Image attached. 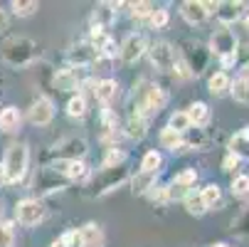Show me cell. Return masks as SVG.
<instances>
[{
    "mask_svg": "<svg viewBox=\"0 0 249 247\" xmlns=\"http://www.w3.org/2000/svg\"><path fill=\"white\" fill-rule=\"evenodd\" d=\"M27 163H30V149L25 144H13L5 151L3 158V171H5V183H18L25 178L27 173Z\"/></svg>",
    "mask_w": 249,
    "mask_h": 247,
    "instance_id": "1",
    "label": "cell"
},
{
    "mask_svg": "<svg viewBox=\"0 0 249 247\" xmlns=\"http://www.w3.org/2000/svg\"><path fill=\"white\" fill-rule=\"evenodd\" d=\"M0 186H5V171H3V163H0Z\"/></svg>",
    "mask_w": 249,
    "mask_h": 247,
    "instance_id": "40",
    "label": "cell"
},
{
    "mask_svg": "<svg viewBox=\"0 0 249 247\" xmlns=\"http://www.w3.org/2000/svg\"><path fill=\"white\" fill-rule=\"evenodd\" d=\"M20 121H22V116H20L18 107H5L3 112H0V131L13 133V131L20 129Z\"/></svg>",
    "mask_w": 249,
    "mask_h": 247,
    "instance_id": "16",
    "label": "cell"
},
{
    "mask_svg": "<svg viewBox=\"0 0 249 247\" xmlns=\"http://www.w3.org/2000/svg\"><path fill=\"white\" fill-rule=\"evenodd\" d=\"M244 22H247V27H249V15H247V20H244Z\"/></svg>",
    "mask_w": 249,
    "mask_h": 247,
    "instance_id": "44",
    "label": "cell"
},
{
    "mask_svg": "<svg viewBox=\"0 0 249 247\" xmlns=\"http://www.w3.org/2000/svg\"><path fill=\"white\" fill-rule=\"evenodd\" d=\"M146 133H148V124H146V119L131 116V119L126 121V136H128V138L141 141V138H146Z\"/></svg>",
    "mask_w": 249,
    "mask_h": 247,
    "instance_id": "24",
    "label": "cell"
},
{
    "mask_svg": "<svg viewBox=\"0 0 249 247\" xmlns=\"http://www.w3.org/2000/svg\"><path fill=\"white\" fill-rule=\"evenodd\" d=\"M106 245V235L96 223H87L79 230V247H104Z\"/></svg>",
    "mask_w": 249,
    "mask_h": 247,
    "instance_id": "12",
    "label": "cell"
},
{
    "mask_svg": "<svg viewBox=\"0 0 249 247\" xmlns=\"http://www.w3.org/2000/svg\"><path fill=\"white\" fill-rule=\"evenodd\" d=\"M207 89H210L212 96H225L230 92V77L225 72H215L210 77V82H207Z\"/></svg>",
    "mask_w": 249,
    "mask_h": 247,
    "instance_id": "22",
    "label": "cell"
},
{
    "mask_svg": "<svg viewBox=\"0 0 249 247\" xmlns=\"http://www.w3.org/2000/svg\"><path fill=\"white\" fill-rule=\"evenodd\" d=\"M87 114V99L84 94H77L67 101V116H72V119H82Z\"/></svg>",
    "mask_w": 249,
    "mask_h": 247,
    "instance_id": "27",
    "label": "cell"
},
{
    "mask_svg": "<svg viewBox=\"0 0 249 247\" xmlns=\"http://www.w3.org/2000/svg\"><path fill=\"white\" fill-rule=\"evenodd\" d=\"M116 92H119L116 79H101V82H96V87H94V94H96V99H99L101 104H109L111 99H116Z\"/></svg>",
    "mask_w": 249,
    "mask_h": 247,
    "instance_id": "19",
    "label": "cell"
},
{
    "mask_svg": "<svg viewBox=\"0 0 249 247\" xmlns=\"http://www.w3.org/2000/svg\"><path fill=\"white\" fill-rule=\"evenodd\" d=\"M5 27H8V13L0 8V30H5Z\"/></svg>",
    "mask_w": 249,
    "mask_h": 247,
    "instance_id": "39",
    "label": "cell"
},
{
    "mask_svg": "<svg viewBox=\"0 0 249 247\" xmlns=\"http://www.w3.org/2000/svg\"><path fill=\"white\" fill-rule=\"evenodd\" d=\"M247 10V3L242 0H225V3H217V20L225 22V25H232L242 18V13Z\"/></svg>",
    "mask_w": 249,
    "mask_h": 247,
    "instance_id": "9",
    "label": "cell"
},
{
    "mask_svg": "<svg viewBox=\"0 0 249 247\" xmlns=\"http://www.w3.org/2000/svg\"><path fill=\"white\" fill-rule=\"evenodd\" d=\"M230 153L237 156L239 161L249 156V126H244L239 133H234L230 138Z\"/></svg>",
    "mask_w": 249,
    "mask_h": 247,
    "instance_id": "14",
    "label": "cell"
},
{
    "mask_svg": "<svg viewBox=\"0 0 249 247\" xmlns=\"http://www.w3.org/2000/svg\"><path fill=\"white\" fill-rule=\"evenodd\" d=\"M64 175H67L69 181H87L89 178V168H87L84 161H69Z\"/></svg>",
    "mask_w": 249,
    "mask_h": 247,
    "instance_id": "25",
    "label": "cell"
},
{
    "mask_svg": "<svg viewBox=\"0 0 249 247\" xmlns=\"http://www.w3.org/2000/svg\"><path fill=\"white\" fill-rule=\"evenodd\" d=\"M37 10H40L37 0H15V3H13V13L18 18H30V15L37 13Z\"/></svg>",
    "mask_w": 249,
    "mask_h": 247,
    "instance_id": "28",
    "label": "cell"
},
{
    "mask_svg": "<svg viewBox=\"0 0 249 247\" xmlns=\"http://www.w3.org/2000/svg\"><path fill=\"white\" fill-rule=\"evenodd\" d=\"M160 146H163V149H170L173 153L180 151V146H183V133H175L173 129H163V131H160Z\"/></svg>",
    "mask_w": 249,
    "mask_h": 247,
    "instance_id": "26",
    "label": "cell"
},
{
    "mask_svg": "<svg viewBox=\"0 0 249 247\" xmlns=\"http://www.w3.org/2000/svg\"><path fill=\"white\" fill-rule=\"evenodd\" d=\"M15 242V232L10 223H0V247H13Z\"/></svg>",
    "mask_w": 249,
    "mask_h": 247,
    "instance_id": "36",
    "label": "cell"
},
{
    "mask_svg": "<svg viewBox=\"0 0 249 247\" xmlns=\"http://www.w3.org/2000/svg\"><path fill=\"white\" fill-rule=\"evenodd\" d=\"M234 64H239V67H249V42H237V50H234Z\"/></svg>",
    "mask_w": 249,
    "mask_h": 247,
    "instance_id": "35",
    "label": "cell"
},
{
    "mask_svg": "<svg viewBox=\"0 0 249 247\" xmlns=\"http://www.w3.org/2000/svg\"><path fill=\"white\" fill-rule=\"evenodd\" d=\"M188 119H190V126L195 124V126H207L210 124V107L205 101H195V104H190L188 107Z\"/></svg>",
    "mask_w": 249,
    "mask_h": 247,
    "instance_id": "17",
    "label": "cell"
},
{
    "mask_svg": "<svg viewBox=\"0 0 249 247\" xmlns=\"http://www.w3.org/2000/svg\"><path fill=\"white\" fill-rule=\"evenodd\" d=\"M160 163H163V156L158 151H148L143 156V161H141V171H143V173H158Z\"/></svg>",
    "mask_w": 249,
    "mask_h": 247,
    "instance_id": "30",
    "label": "cell"
},
{
    "mask_svg": "<svg viewBox=\"0 0 249 247\" xmlns=\"http://www.w3.org/2000/svg\"><path fill=\"white\" fill-rule=\"evenodd\" d=\"M67 57H69V62L77 64V67H89V64H94L99 59V52L89 42H79V45H74L72 50L67 52Z\"/></svg>",
    "mask_w": 249,
    "mask_h": 247,
    "instance_id": "10",
    "label": "cell"
},
{
    "mask_svg": "<svg viewBox=\"0 0 249 247\" xmlns=\"http://www.w3.org/2000/svg\"><path fill=\"white\" fill-rule=\"evenodd\" d=\"M200 198H202V203H205V210H215V208L222 205V190H220V186H215V183H207V186L200 190Z\"/></svg>",
    "mask_w": 249,
    "mask_h": 247,
    "instance_id": "18",
    "label": "cell"
},
{
    "mask_svg": "<svg viewBox=\"0 0 249 247\" xmlns=\"http://www.w3.org/2000/svg\"><path fill=\"white\" fill-rule=\"evenodd\" d=\"M0 218H3V205H0Z\"/></svg>",
    "mask_w": 249,
    "mask_h": 247,
    "instance_id": "43",
    "label": "cell"
},
{
    "mask_svg": "<svg viewBox=\"0 0 249 247\" xmlns=\"http://www.w3.org/2000/svg\"><path fill=\"white\" fill-rule=\"evenodd\" d=\"M50 247H64V242H62V240H59V237H57V240H54V242H52V245H50Z\"/></svg>",
    "mask_w": 249,
    "mask_h": 247,
    "instance_id": "41",
    "label": "cell"
},
{
    "mask_svg": "<svg viewBox=\"0 0 249 247\" xmlns=\"http://www.w3.org/2000/svg\"><path fill=\"white\" fill-rule=\"evenodd\" d=\"M131 186H133V193L136 195L151 193V188H156V173H143V171H141L138 175H133Z\"/></svg>",
    "mask_w": 249,
    "mask_h": 247,
    "instance_id": "21",
    "label": "cell"
},
{
    "mask_svg": "<svg viewBox=\"0 0 249 247\" xmlns=\"http://www.w3.org/2000/svg\"><path fill=\"white\" fill-rule=\"evenodd\" d=\"M168 10L165 8H156L153 13H151V25H153V30H163L165 25H168Z\"/></svg>",
    "mask_w": 249,
    "mask_h": 247,
    "instance_id": "34",
    "label": "cell"
},
{
    "mask_svg": "<svg viewBox=\"0 0 249 247\" xmlns=\"http://www.w3.org/2000/svg\"><path fill=\"white\" fill-rule=\"evenodd\" d=\"M156 8L151 5V3H133L131 5V15L136 18V20H143V18H151V13H153Z\"/></svg>",
    "mask_w": 249,
    "mask_h": 247,
    "instance_id": "37",
    "label": "cell"
},
{
    "mask_svg": "<svg viewBox=\"0 0 249 247\" xmlns=\"http://www.w3.org/2000/svg\"><path fill=\"white\" fill-rule=\"evenodd\" d=\"M230 94L234 96V101L249 104V75H242L234 82H230Z\"/></svg>",
    "mask_w": 249,
    "mask_h": 247,
    "instance_id": "20",
    "label": "cell"
},
{
    "mask_svg": "<svg viewBox=\"0 0 249 247\" xmlns=\"http://www.w3.org/2000/svg\"><path fill=\"white\" fill-rule=\"evenodd\" d=\"M54 84L59 92H77L79 89V77L74 69H59L54 75Z\"/></svg>",
    "mask_w": 249,
    "mask_h": 247,
    "instance_id": "15",
    "label": "cell"
},
{
    "mask_svg": "<svg viewBox=\"0 0 249 247\" xmlns=\"http://www.w3.org/2000/svg\"><path fill=\"white\" fill-rule=\"evenodd\" d=\"M15 215H18V223L20 225L32 228V225H37V223L45 220V205L40 200H35V198H25V200L18 203Z\"/></svg>",
    "mask_w": 249,
    "mask_h": 247,
    "instance_id": "4",
    "label": "cell"
},
{
    "mask_svg": "<svg viewBox=\"0 0 249 247\" xmlns=\"http://www.w3.org/2000/svg\"><path fill=\"white\" fill-rule=\"evenodd\" d=\"M168 129H173L175 133H185V131H190L193 126H190V119H188L185 112H175V114H170Z\"/></svg>",
    "mask_w": 249,
    "mask_h": 247,
    "instance_id": "29",
    "label": "cell"
},
{
    "mask_svg": "<svg viewBox=\"0 0 249 247\" xmlns=\"http://www.w3.org/2000/svg\"><path fill=\"white\" fill-rule=\"evenodd\" d=\"M124 161H126V153L121 149H111L109 153H106V158H104V168H119Z\"/></svg>",
    "mask_w": 249,
    "mask_h": 247,
    "instance_id": "33",
    "label": "cell"
},
{
    "mask_svg": "<svg viewBox=\"0 0 249 247\" xmlns=\"http://www.w3.org/2000/svg\"><path fill=\"white\" fill-rule=\"evenodd\" d=\"M234 50H237V38L232 35V30H217L212 35V52L220 57L225 69L234 64Z\"/></svg>",
    "mask_w": 249,
    "mask_h": 247,
    "instance_id": "3",
    "label": "cell"
},
{
    "mask_svg": "<svg viewBox=\"0 0 249 247\" xmlns=\"http://www.w3.org/2000/svg\"><path fill=\"white\" fill-rule=\"evenodd\" d=\"M180 15L188 25H202L207 20V10L202 5V0H185L180 5Z\"/></svg>",
    "mask_w": 249,
    "mask_h": 247,
    "instance_id": "11",
    "label": "cell"
},
{
    "mask_svg": "<svg viewBox=\"0 0 249 247\" xmlns=\"http://www.w3.org/2000/svg\"><path fill=\"white\" fill-rule=\"evenodd\" d=\"M124 181V168L119 166V173H116V168H104V173L96 178V183H99V190H96V195H101V193H109V190H114L119 183Z\"/></svg>",
    "mask_w": 249,
    "mask_h": 247,
    "instance_id": "13",
    "label": "cell"
},
{
    "mask_svg": "<svg viewBox=\"0 0 249 247\" xmlns=\"http://www.w3.org/2000/svg\"><path fill=\"white\" fill-rule=\"evenodd\" d=\"M212 247H230L227 242H217V245H212Z\"/></svg>",
    "mask_w": 249,
    "mask_h": 247,
    "instance_id": "42",
    "label": "cell"
},
{
    "mask_svg": "<svg viewBox=\"0 0 249 247\" xmlns=\"http://www.w3.org/2000/svg\"><path fill=\"white\" fill-rule=\"evenodd\" d=\"M35 57H37V45L30 38H10L3 45V59L13 67H27Z\"/></svg>",
    "mask_w": 249,
    "mask_h": 247,
    "instance_id": "2",
    "label": "cell"
},
{
    "mask_svg": "<svg viewBox=\"0 0 249 247\" xmlns=\"http://www.w3.org/2000/svg\"><path fill=\"white\" fill-rule=\"evenodd\" d=\"M52 119H54V104H52V99L40 96V99L30 107V121H32L35 126H47Z\"/></svg>",
    "mask_w": 249,
    "mask_h": 247,
    "instance_id": "8",
    "label": "cell"
},
{
    "mask_svg": "<svg viewBox=\"0 0 249 247\" xmlns=\"http://www.w3.org/2000/svg\"><path fill=\"white\" fill-rule=\"evenodd\" d=\"M230 188H232L234 198H247L249 195V175H237Z\"/></svg>",
    "mask_w": 249,
    "mask_h": 247,
    "instance_id": "32",
    "label": "cell"
},
{
    "mask_svg": "<svg viewBox=\"0 0 249 247\" xmlns=\"http://www.w3.org/2000/svg\"><path fill=\"white\" fill-rule=\"evenodd\" d=\"M148 57L153 62L156 69H160V72H175V50L168 45V42H156L151 45L148 50Z\"/></svg>",
    "mask_w": 249,
    "mask_h": 247,
    "instance_id": "5",
    "label": "cell"
},
{
    "mask_svg": "<svg viewBox=\"0 0 249 247\" xmlns=\"http://www.w3.org/2000/svg\"><path fill=\"white\" fill-rule=\"evenodd\" d=\"M143 52H146V40H143V35H138V32H131L124 40V45L119 47V55L126 64H136L143 57Z\"/></svg>",
    "mask_w": 249,
    "mask_h": 247,
    "instance_id": "6",
    "label": "cell"
},
{
    "mask_svg": "<svg viewBox=\"0 0 249 247\" xmlns=\"http://www.w3.org/2000/svg\"><path fill=\"white\" fill-rule=\"evenodd\" d=\"M183 203H185V210L190 215H195V218H202L207 210H205V203H202V198H200V190H188V195L183 198Z\"/></svg>",
    "mask_w": 249,
    "mask_h": 247,
    "instance_id": "23",
    "label": "cell"
},
{
    "mask_svg": "<svg viewBox=\"0 0 249 247\" xmlns=\"http://www.w3.org/2000/svg\"><path fill=\"white\" fill-rule=\"evenodd\" d=\"M84 153H87L84 138H64V141H59V146L54 151L57 161H82Z\"/></svg>",
    "mask_w": 249,
    "mask_h": 247,
    "instance_id": "7",
    "label": "cell"
},
{
    "mask_svg": "<svg viewBox=\"0 0 249 247\" xmlns=\"http://www.w3.org/2000/svg\"><path fill=\"white\" fill-rule=\"evenodd\" d=\"M237 166H239V158H237V156H232V153H227V156H225V161H222V171L232 173Z\"/></svg>",
    "mask_w": 249,
    "mask_h": 247,
    "instance_id": "38",
    "label": "cell"
},
{
    "mask_svg": "<svg viewBox=\"0 0 249 247\" xmlns=\"http://www.w3.org/2000/svg\"><path fill=\"white\" fill-rule=\"evenodd\" d=\"M195 181H197L195 168H188V171H183V173H178V175H175V178H173V186L190 190V186H195Z\"/></svg>",
    "mask_w": 249,
    "mask_h": 247,
    "instance_id": "31",
    "label": "cell"
}]
</instances>
